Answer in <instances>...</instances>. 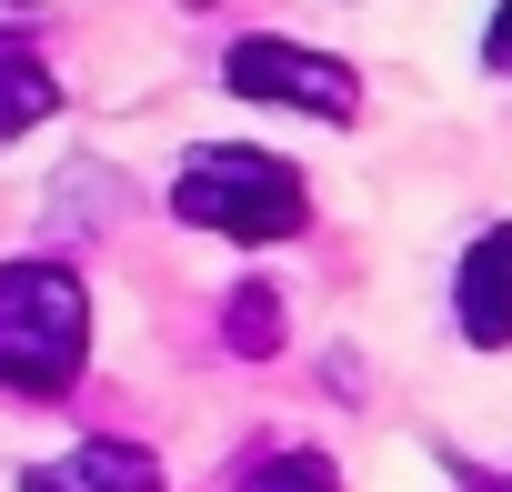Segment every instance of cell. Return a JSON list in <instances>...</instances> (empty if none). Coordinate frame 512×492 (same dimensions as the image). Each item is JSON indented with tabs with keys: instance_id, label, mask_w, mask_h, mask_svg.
Masks as SVG:
<instances>
[{
	"instance_id": "cell-1",
	"label": "cell",
	"mask_w": 512,
	"mask_h": 492,
	"mask_svg": "<svg viewBox=\"0 0 512 492\" xmlns=\"http://www.w3.org/2000/svg\"><path fill=\"white\" fill-rule=\"evenodd\" d=\"M91 362V292L71 262H0V392L61 402Z\"/></svg>"
},
{
	"instance_id": "cell-2",
	"label": "cell",
	"mask_w": 512,
	"mask_h": 492,
	"mask_svg": "<svg viewBox=\"0 0 512 492\" xmlns=\"http://www.w3.org/2000/svg\"><path fill=\"white\" fill-rule=\"evenodd\" d=\"M171 211L191 231H221V241H292L312 221V181L282 161V151H251V141H201L181 171H171Z\"/></svg>"
},
{
	"instance_id": "cell-3",
	"label": "cell",
	"mask_w": 512,
	"mask_h": 492,
	"mask_svg": "<svg viewBox=\"0 0 512 492\" xmlns=\"http://www.w3.org/2000/svg\"><path fill=\"white\" fill-rule=\"evenodd\" d=\"M221 81L241 91V101H272V111H302V121H362V71L352 61H332V51H312V41H272V31H251V41H231L221 51Z\"/></svg>"
},
{
	"instance_id": "cell-4",
	"label": "cell",
	"mask_w": 512,
	"mask_h": 492,
	"mask_svg": "<svg viewBox=\"0 0 512 492\" xmlns=\"http://www.w3.org/2000/svg\"><path fill=\"white\" fill-rule=\"evenodd\" d=\"M452 322L472 352H512V221H482L452 262Z\"/></svg>"
},
{
	"instance_id": "cell-5",
	"label": "cell",
	"mask_w": 512,
	"mask_h": 492,
	"mask_svg": "<svg viewBox=\"0 0 512 492\" xmlns=\"http://www.w3.org/2000/svg\"><path fill=\"white\" fill-rule=\"evenodd\" d=\"M21 492H161V462L141 442H81L61 462H31Z\"/></svg>"
},
{
	"instance_id": "cell-6",
	"label": "cell",
	"mask_w": 512,
	"mask_h": 492,
	"mask_svg": "<svg viewBox=\"0 0 512 492\" xmlns=\"http://www.w3.org/2000/svg\"><path fill=\"white\" fill-rule=\"evenodd\" d=\"M61 111V81H51V61L41 51H21V41H0V141H21L31 121H51Z\"/></svg>"
},
{
	"instance_id": "cell-7",
	"label": "cell",
	"mask_w": 512,
	"mask_h": 492,
	"mask_svg": "<svg viewBox=\"0 0 512 492\" xmlns=\"http://www.w3.org/2000/svg\"><path fill=\"white\" fill-rule=\"evenodd\" d=\"M221 342H231L241 362H272V352H282V292H272V282H241V292L221 302Z\"/></svg>"
},
{
	"instance_id": "cell-8",
	"label": "cell",
	"mask_w": 512,
	"mask_h": 492,
	"mask_svg": "<svg viewBox=\"0 0 512 492\" xmlns=\"http://www.w3.org/2000/svg\"><path fill=\"white\" fill-rule=\"evenodd\" d=\"M241 492H342V472H332V452H312V442H282V452H251Z\"/></svg>"
},
{
	"instance_id": "cell-9",
	"label": "cell",
	"mask_w": 512,
	"mask_h": 492,
	"mask_svg": "<svg viewBox=\"0 0 512 492\" xmlns=\"http://www.w3.org/2000/svg\"><path fill=\"white\" fill-rule=\"evenodd\" d=\"M482 61H492V71H512V0L492 11V31H482Z\"/></svg>"
}]
</instances>
